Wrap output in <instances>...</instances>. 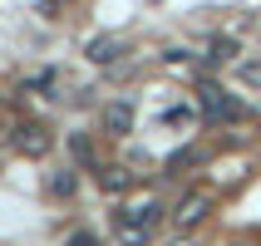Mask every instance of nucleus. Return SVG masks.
Masks as SVG:
<instances>
[{
  "instance_id": "nucleus-10",
  "label": "nucleus",
  "mask_w": 261,
  "mask_h": 246,
  "mask_svg": "<svg viewBox=\"0 0 261 246\" xmlns=\"http://www.w3.org/2000/svg\"><path fill=\"white\" fill-rule=\"evenodd\" d=\"M74 158H79V162H89V168H94V143H89L84 133H74Z\"/></svg>"
},
{
  "instance_id": "nucleus-1",
  "label": "nucleus",
  "mask_w": 261,
  "mask_h": 246,
  "mask_svg": "<svg viewBox=\"0 0 261 246\" xmlns=\"http://www.w3.org/2000/svg\"><path fill=\"white\" fill-rule=\"evenodd\" d=\"M158 212L163 207L153 202V197H143V202L123 207V212H114V232L123 246H148L153 241V227H158Z\"/></svg>"
},
{
  "instance_id": "nucleus-6",
  "label": "nucleus",
  "mask_w": 261,
  "mask_h": 246,
  "mask_svg": "<svg viewBox=\"0 0 261 246\" xmlns=\"http://www.w3.org/2000/svg\"><path fill=\"white\" fill-rule=\"evenodd\" d=\"M94 64H114L118 54H123V40L118 35H103V40H89V49H84Z\"/></svg>"
},
{
  "instance_id": "nucleus-14",
  "label": "nucleus",
  "mask_w": 261,
  "mask_h": 246,
  "mask_svg": "<svg viewBox=\"0 0 261 246\" xmlns=\"http://www.w3.org/2000/svg\"><path fill=\"white\" fill-rule=\"evenodd\" d=\"M177 246H188V241H177Z\"/></svg>"
},
{
  "instance_id": "nucleus-4",
  "label": "nucleus",
  "mask_w": 261,
  "mask_h": 246,
  "mask_svg": "<svg viewBox=\"0 0 261 246\" xmlns=\"http://www.w3.org/2000/svg\"><path fill=\"white\" fill-rule=\"evenodd\" d=\"M212 202H217V197H212V192H207V187L188 192V197H182V202L173 207V222H177V227H182V232H188V227H197V222H202L207 212H212Z\"/></svg>"
},
{
  "instance_id": "nucleus-7",
  "label": "nucleus",
  "mask_w": 261,
  "mask_h": 246,
  "mask_svg": "<svg viewBox=\"0 0 261 246\" xmlns=\"http://www.w3.org/2000/svg\"><path fill=\"white\" fill-rule=\"evenodd\" d=\"M99 187L114 192V197H123V192L133 187V173H123V168H99Z\"/></svg>"
},
{
  "instance_id": "nucleus-11",
  "label": "nucleus",
  "mask_w": 261,
  "mask_h": 246,
  "mask_svg": "<svg viewBox=\"0 0 261 246\" xmlns=\"http://www.w3.org/2000/svg\"><path fill=\"white\" fill-rule=\"evenodd\" d=\"M242 79H247L251 89H261V59H247V64H242Z\"/></svg>"
},
{
  "instance_id": "nucleus-9",
  "label": "nucleus",
  "mask_w": 261,
  "mask_h": 246,
  "mask_svg": "<svg viewBox=\"0 0 261 246\" xmlns=\"http://www.w3.org/2000/svg\"><path fill=\"white\" fill-rule=\"evenodd\" d=\"M232 54H237V40H212V49H207V64H227Z\"/></svg>"
},
{
  "instance_id": "nucleus-8",
  "label": "nucleus",
  "mask_w": 261,
  "mask_h": 246,
  "mask_svg": "<svg viewBox=\"0 0 261 246\" xmlns=\"http://www.w3.org/2000/svg\"><path fill=\"white\" fill-rule=\"evenodd\" d=\"M74 182H79V177H74L69 168H64V173H55V177H49V197H69Z\"/></svg>"
},
{
  "instance_id": "nucleus-5",
  "label": "nucleus",
  "mask_w": 261,
  "mask_h": 246,
  "mask_svg": "<svg viewBox=\"0 0 261 246\" xmlns=\"http://www.w3.org/2000/svg\"><path fill=\"white\" fill-rule=\"evenodd\" d=\"M133 128V103H103V133H114V138H123V133Z\"/></svg>"
},
{
  "instance_id": "nucleus-3",
  "label": "nucleus",
  "mask_w": 261,
  "mask_h": 246,
  "mask_svg": "<svg viewBox=\"0 0 261 246\" xmlns=\"http://www.w3.org/2000/svg\"><path fill=\"white\" fill-rule=\"evenodd\" d=\"M10 148L20 153V158H44V153L55 148V138H49V128H44V123H20V128H15V138H10Z\"/></svg>"
},
{
  "instance_id": "nucleus-13",
  "label": "nucleus",
  "mask_w": 261,
  "mask_h": 246,
  "mask_svg": "<svg viewBox=\"0 0 261 246\" xmlns=\"http://www.w3.org/2000/svg\"><path fill=\"white\" fill-rule=\"evenodd\" d=\"M242 246H256V241H242Z\"/></svg>"
},
{
  "instance_id": "nucleus-12",
  "label": "nucleus",
  "mask_w": 261,
  "mask_h": 246,
  "mask_svg": "<svg viewBox=\"0 0 261 246\" xmlns=\"http://www.w3.org/2000/svg\"><path fill=\"white\" fill-rule=\"evenodd\" d=\"M64 246H99V236H94V232H74Z\"/></svg>"
},
{
  "instance_id": "nucleus-2",
  "label": "nucleus",
  "mask_w": 261,
  "mask_h": 246,
  "mask_svg": "<svg viewBox=\"0 0 261 246\" xmlns=\"http://www.w3.org/2000/svg\"><path fill=\"white\" fill-rule=\"evenodd\" d=\"M197 103H202L207 123H242V118H247V108H242L222 84H202L197 89Z\"/></svg>"
}]
</instances>
